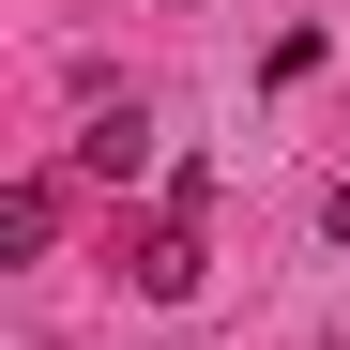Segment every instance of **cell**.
I'll list each match as a JSON object with an SVG mask.
<instances>
[{"label": "cell", "mask_w": 350, "mask_h": 350, "mask_svg": "<svg viewBox=\"0 0 350 350\" xmlns=\"http://www.w3.org/2000/svg\"><path fill=\"white\" fill-rule=\"evenodd\" d=\"M122 274L152 289V305H198V274H213V244H198V213H152L137 244H122Z\"/></svg>", "instance_id": "6da1fadb"}, {"label": "cell", "mask_w": 350, "mask_h": 350, "mask_svg": "<svg viewBox=\"0 0 350 350\" xmlns=\"http://www.w3.org/2000/svg\"><path fill=\"white\" fill-rule=\"evenodd\" d=\"M137 167H152V107L122 92V107H92V122H77V183H137Z\"/></svg>", "instance_id": "7a4b0ae2"}, {"label": "cell", "mask_w": 350, "mask_h": 350, "mask_svg": "<svg viewBox=\"0 0 350 350\" xmlns=\"http://www.w3.org/2000/svg\"><path fill=\"white\" fill-rule=\"evenodd\" d=\"M62 244V167H31L16 198H0V259H46Z\"/></svg>", "instance_id": "3957f363"}, {"label": "cell", "mask_w": 350, "mask_h": 350, "mask_svg": "<svg viewBox=\"0 0 350 350\" xmlns=\"http://www.w3.org/2000/svg\"><path fill=\"white\" fill-rule=\"evenodd\" d=\"M320 213H335V244H350V183H335V198H320Z\"/></svg>", "instance_id": "277c9868"}]
</instances>
